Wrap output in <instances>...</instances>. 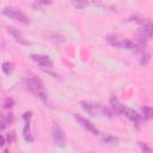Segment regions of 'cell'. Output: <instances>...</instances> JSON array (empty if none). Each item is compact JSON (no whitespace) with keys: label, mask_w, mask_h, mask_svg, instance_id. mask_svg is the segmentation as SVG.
Returning <instances> with one entry per match:
<instances>
[{"label":"cell","mask_w":153,"mask_h":153,"mask_svg":"<svg viewBox=\"0 0 153 153\" xmlns=\"http://www.w3.org/2000/svg\"><path fill=\"white\" fill-rule=\"evenodd\" d=\"M105 40L110 46L120 48V49H128V50L134 51V53H138L140 50V48H139V46L136 43H134L131 40L125 38L123 36H121L118 34H110V35L107 36Z\"/></svg>","instance_id":"cell-1"},{"label":"cell","mask_w":153,"mask_h":153,"mask_svg":"<svg viewBox=\"0 0 153 153\" xmlns=\"http://www.w3.org/2000/svg\"><path fill=\"white\" fill-rule=\"evenodd\" d=\"M81 108L86 114L91 116H102V117H112V111L108 107H103L101 104H95V103H90V102H81L80 103Z\"/></svg>","instance_id":"cell-2"},{"label":"cell","mask_w":153,"mask_h":153,"mask_svg":"<svg viewBox=\"0 0 153 153\" xmlns=\"http://www.w3.org/2000/svg\"><path fill=\"white\" fill-rule=\"evenodd\" d=\"M25 86L26 88L30 91L31 94L36 95L37 97L44 99L46 98V94H44V88H43V83L35 75L28 77L25 79Z\"/></svg>","instance_id":"cell-3"},{"label":"cell","mask_w":153,"mask_h":153,"mask_svg":"<svg viewBox=\"0 0 153 153\" xmlns=\"http://www.w3.org/2000/svg\"><path fill=\"white\" fill-rule=\"evenodd\" d=\"M3 13H4L6 17H9L10 19H13V20L19 22V23H22V24L28 25V24L30 23L29 17H28V16H26L24 12H22L20 10H18V9H16V7L6 6V7H4Z\"/></svg>","instance_id":"cell-4"},{"label":"cell","mask_w":153,"mask_h":153,"mask_svg":"<svg viewBox=\"0 0 153 153\" xmlns=\"http://www.w3.org/2000/svg\"><path fill=\"white\" fill-rule=\"evenodd\" d=\"M51 134H53V139H54V142L60 146V147H64L65 144H66V136H65V133L62 131L59 125L54 123L53 127H51Z\"/></svg>","instance_id":"cell-5"},{"label":"cell","mask_w":153,"mask_h":153,"mask_svg":"<svg viewBox=\"0 0 153 153\" xmlns=\"http://www.w3.org/2000/svg\"><path fill=\"white\" fill-rule=\"evenodd\" d=\"M74 118H75V121L78 122V123L84 128V129H86L87 132H90V133H92V134H98V129L95 127V125L92 123V122H90L88 120H86L85 117H83V116H80V115H78V114H75L74 115Z\"/></svg>","instance_id":"cell-6"},{"label":"cell","mask_w":153,"mask_h":153,"mask_svg":"<svg viewBox=\"0 0 153 153\" xmlns=\"http://www.w3.org/2000/svg\"><path fill=\"white\" fill-rule=\"evenodd\" d=\"M30 57H31V60H33V61H35L36 64H38V65H40L41 67H43V68H53V66H54L51 59H50L48 55L33 54Z\"/></svg>","instance_id":"cell-7"},{"label":"cell","mask_w":153,"mask_h":153,"mask_svg":"<svg viewBox=\"0 0 153 153\" xmlns=\"http://www.w3.org/2000/svg\"><path fill=\"white\" fill-rule=\"evenodd\" d=\"M31 115H33L31 111H26L23 115V118L25 121V126H24V129H23V136L29 142H33L34 141V138L31 135V132H30V118H31Z\"/></svg>","instance_id":"cell-8"},{"label":"cell","mask_w":153,"mask_h":153,"mask_svg":"<svg viewBox=\"0 0 153 153\" xmlns=\"http://www.w3.org/2000/svg\"><path fill=\"white\" fill-rule=\"evenodd\" d=\"M123 114L132 121V122H134V123L136 125V126H139L140 125V122H141V116L139 115V112H136L135 110H133V109H131V108H127V107H125V109H123Z\"/></svg>","instance_id":"cell-9"},{"label":"cell","mask_w":153,"mask_h":153,"mask_svg":"<svg viewBox=\"0 0 153 153\" xmlns=\"http://www.w3.org/2000/svg\"><path fill=\"white\" fill-rule=\"evenodd\" d=\"M7 30H9V33L12 35V37H13L18 43L24 44V46H29V42L24 38V36L22 35V33L19 31L18 29H16V28H7Z\"/></svg>","instance_id":"cell-10"},{"label":"cell","mask_w":153,"mask_h":153,"mask_svg":"<svg viewBox=\"0 0 153 153\" xmlns=\"http://www.w3.org/2000/svg\"><path fill=\"white\" fill-rule=\"evenodd\" d=\"M110 105H111V109L112 111L116 114V115H122L123 114V109H125V105L122 104L115 96H112L110 98Z\"/></svg>","instance_id":"cell-11"},{"label":"cell","mask_w":153,"mask_h":153,"mask_svg":"<svg viewBox=\"0 0 153 153\" xmlns=\"http://www.w3.org/2000/svg\"><path fill=\"white\" fill-rule=\"evenodd\" d=\"M118 138H115V136H111V135H103L102 136V142L108 145V146H116L118 145Z\"/></svg>","instance_id":"cell-12"},{"label":"cell","mask_w":153,"mask_h":153,"mask_svg":"<svg viewBox=\"0 0 153 153\" xmlns=\"http://www.w3.org/2000/svg\"><path fill=\"white\" fill-rule=\"evenodd\" d=\"M87 4H88L87 0H72V5L75 9H79V10L85 9L87 6Z\"/></svg>","instance_id":"cell-13"},{"label":"cell","mask_w":153,"mask_h":153,"mask_svg":"<svg viewBox=\"0 0 153 153\" xmlns=\"http://www.w3.org/2000/svg\"><path fill=\"white\" fill-rule=\"evenodd\" d=\"M1 68H3V71H4L5 74L10 75V74L13 72V64H12V62H4Z\"/></svg>","instance_id":"cell-14"},{"label":"cell","mask_w":153,"mask_h":153,"mask_svg":"<svg viewBox=\"0 0 153 153\" xmlns=\"http://www.w3.org/2000/svg\"><path fill=\"white\" fill-rule=\"evenodd\" d=\"M141 110H142L144 117H145L146 120H151V118H152V116H153V110H152L151 107H144Z\"/></svg>","instance_id":"cell-15"},{"label":"cell","mask_w":153,"mask_h":153,"mask_svg":"<svg viewBox=\"0 0 153 153\" xmlns=\"http://www.w3.org/2000/svg\"><path fill=\"white\" fill-rule=\"evenodd\" d=\"M144 33L146 34V36H147L148 38H151L152 35H153V25H152V24H147V25L144 28Z\"/></svg>","instance_id":"cell-16"},{"label":"cell","mask_w":153,"mask_h":153,"mask_svg":"<svg viewBox=\"0 0 153 153\" xmlns=\"http://www.w3.org/2000/svg\"><path fill=\"white\" fill-rule=\"evenodd\" d=\"M148 61H149V55H148V54H145V55L142 56V59H141V64H142V65H147Z\"/></svg>","instance_id":"cell-17"},{"label":"cell","mask_w":153,"mask_h":153,"mask_svg":"<svg viewBox=\"0 0 153 153\" xmlns=\"http://www.w3.org/2000/svg\"><path fill=\"white\" fill-rule=\"evenodd\" d=\"M139 146H140V148H141L142 151H145V152H149V151H151V148H149L146 144H144V142H140Z\"/></svg>","instance_id":"cell-18"},{"label":"cell","mask_w":153,"mask_h":153,"mask_svg":"<svg viewBox=\"0 0 153 153\" xmlns=\"http://www.w3.org/2000/svg\"><path fill=\"white\" fill-rule=\"evenodd\" d=\"M5 107H6V108H11V107H13V99H6V102H5Z\"/></svg>","instance_id":"cell-19"},{"label":"cell","mask_w":153,"mask_h":153,"mask_svg":"<svg viewBox=\"0 0 153 153\" xmlns=\"http://www.w3.org/2000/svg\"><path fill=\"white\" fill-rule=\"evenodd\" d=\"M4 145H5V139H4L3 135H0V147L4 146Z\"/></svg>","instance_id":"cell-20"}]
</instances>
